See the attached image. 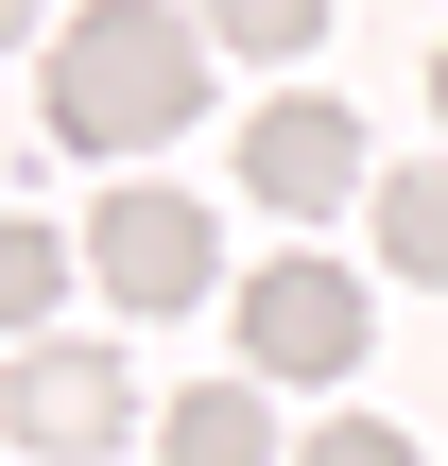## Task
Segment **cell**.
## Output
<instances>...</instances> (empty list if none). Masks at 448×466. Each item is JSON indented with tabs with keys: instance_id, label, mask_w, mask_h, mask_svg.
Masks as SVG:
<instances>
[{
	"instance_id": "obj_1",
	"label": "cell",
	"mask_w": 448,
	"mask_h": 466,
	"mask_svg": "<svg viewBox=\"0 0 448 466\" xmlns=\"http://www.w3.org/2000/svg\"><path fill=\"white\" fill-rule=\"evenodd\" d=\"M35 104H52V156H155L207 121V17L190 0H86L52 35Z\"/></svg>"
},
{
	"instance_id": "obj_2",
	"label": "cell",
	"mask_w": 448,
	"mask_h": 466,
	"mask_svg": "<svg viewBox=\"0 0 448 466\" xmlns=\"http://www.w3.org/2000/svg\"><path fill=\"white\" fill-rule=\"evenodd\" d=\"M242 363H259L276 398L363 380V277H345V259H259V277H242Z\"/></svg>"
},
{
	"instance_id": "obj_3",
	"label": "cell",
	"mask_w": 448,
	"mask_h": 466,
	"mask_svg": "<svg viewBox=\"0 0 448 466\" xmlns=\"http://www.w3.org/2000/svg\"><path fill=\"white\" fill-rule=\"evenodd\" d=\"M207 259H224V225H207L190 190H104V208H86V277H104L121 311H190Z\"/></svg>"
},
{
	"instance_id": "obj_4",
	"label": "cell",
	"mask_w": 448,
	"mask_h": 466,
	"mask_svg": "<svg viewBox=\"0 0 448 466\" xmlns=\"http://www.w3.org/2000/svg\"><path fill=\"white\" fill-rule=\"evenodd\" d=\"M0 432L35 466H104L121 432H138V380L104 363V346H17V380H0Z\"/></svg>"
},
{
	"instance_id": "obj_5",
	"label": "cell",
	"mask_w": 448,
	"mask_h": 466,
	"mask_svg": "<svg viewBox=\"0 0 448 466\" xmlns=\"http://www.w3.org/2000/svg\"><path fill=\"white\" fill-rule=\"evenodd\" d=\"M242 190H259V208H294V225H311V208H345V190H380V173H363V104L276 86V104L242 121Z\"/></svg>"
},
{
	"instance_id": "obj_6",
	"label": "cell",
	"mask_w": 448,
	"mask_h": 466,
	"mask_svg": "<svg viewBox=\"0 0 448 466\" xmlns=\"http://www.w3.org/2000/svg\"><path fill=\"white\" fill-rule=\"evenodd\" d=\"M363 225H380L397 277H432V294H448V156H397V173L363 190Z\"/></svg>"
},
{
	"instance_id": "obj_7",
	"label": "cell",
	"mask_w": 448,
	"mask_h": 466,
	"mask_svg": "<svg viewBox=\"0 0 448 466\" xmlns=\"http://www.w3.org/2000/svg\"><path fill=\"white\" fill-rule=\"evenodd\" d=\"M155 450H173V466H294V450H276V415H259V398H224V380H207V398H173V415H155Z\"/></svg>"
},
{
	"instance_id": "obj_8",
	"label": "cell",
	"mask_w": 448,
	"mask_h": 466,
	"mask_svg": "<svg viewBox=\"0 0 448 466\" xmlns=\"http://www.w3.org/2000/svg\"><path fill=\"white\" fill-rule=\"evenodd\" d=\"M69 259H86V242H52L35 208H0V329H17V346H52V294H69Z\"/></svg>"
},
{
	"instance_id": "obj_9",
	"label": "cell",
	"mask_w": 448,
	"mask_h": 466,
	"mask_svg": "<svg viewBox=\"0 0 448 466\" xmlns=\"http://www.w3.org/2000/svg\"><path fill=\"white\" fill-rule=\"evenodd\" d=\"M190 17H207L224 52H259V69H294V52L328 35V0H190Z\"/></svg>"
},
{
	"instance_id": "obj_10",
	"label": "cell",
	"mask_w": 448,
	"mask_h": 466,
	"mask_svg": "<svg viewBox=\"0 0 448 466\" xmlns=\"http://www.w3.org/2000/svg\"><path fill=\"white\" fill-rule=\"evenodd\" d=\"M294 466H414V432H397V415H328Z\"/></svg>"
},
{
	"instance_id": "obj_11",
	"label": "cell",
	"mask_w": 448,
	"mask_h": 466,
	"mask_svg": "<svg viewBox=\"0 0 448 466\" xmlns=\"http://www.w3.org/2000/svg\"><path fill=\"white\" fill-rule=\"evenodd\" d=\"M35 35H52V0H0V52H35Z\"/></svg>"
},
{
	"instance_id": "obj_12",
	"label": "cell",
	"mask_w": 448,
	"mask_h": 466,
	"mask_svg": "<svg viewBox=\"0 0 448 466\" xmlns=\"http://www.w3.org/2000/svg\"><path fill=\"white\" fill-rule=\"evenodd\" d=\"M432 121H448V52H432Z\"/></svg>"
}]
</instances>
